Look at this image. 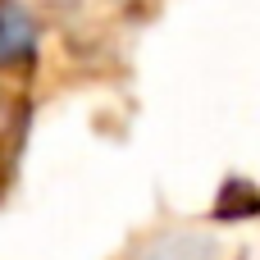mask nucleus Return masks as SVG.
I'll return each mask as SVG.
<instances>
[{
	"mask_svg": "<svg viewBox=\"0 0 260 260\" xmlns=\"http://www.w3.org/2000/svg\"><path fill=\"white\" fill-rule=\"evenodd\" d=\"M137 260H215V242L201 233H169V238L151 242Z\"/></svg>",
	"mask_w": 260,
	"mask_h": 260,
	"instance_id": "nucleus-1",
	"label": "nucleus"
},
{
	"mask_svg": "<svg viewBox=\"0 0 260 260\" xmlns=\"http://www.w3.org/2000/svg\"><path fill=\"white\" fill-rule=\"evenodd\" d=\"M32 50V27L14 5H0V59H18Z\"/></svg>",
	"mask_w": 260,
	"mask_h": 260,
	"instance_id": "nucleus-2",
	"label": "nucleus"
},
{
	"mask_svg": "<svg viewBox=\"0 0 260 260\" xmlns=\"http://www.w3.org/2000/svg\"><path fill=\"white\" fill-rule=\"evenodd\" d=\"M219 219H233V215H260V197L247 187V183H229L224 187V201L215 210Z\"/></svg>",
	"mask_w": 260,
	"mask_h": 260,
	"instance_id": "nucleus-3",
	"label": "nucleus"
}]
</instances>
